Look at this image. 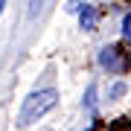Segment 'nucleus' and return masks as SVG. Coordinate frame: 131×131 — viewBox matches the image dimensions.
Listing matches in <instances>:
<instances>
[{
    "mask_svg": "<svg viewBox=\"0 0 131 131\" xmlns=\"http://www.w3.org/2000/svg\"><path fill=\"white\" fill-rule=\"evenodd\" d=\"M56 105H58V93H56V88L32 90V93H29V96L24 99V105H20V114H18V125H20V128L32 125V122H38L41 117H47V114H50Z\"/></svg>",
    "mask_w": 131,
    "mask_h": 131,
    "instance_id": "1",
    "label": "nucleus"
},
{
    "mask_svg": "<svg viewBox=\"0 0 131 131\" xmlns=\"http://www.w3.org/2000/svg\"><path fill=\"white\" fill-rule=\"evenodd\" d=\"M99 64H102L105 70L119 73L122 70V52H119V47H102V52H99Z\"/></svg>",
    "mask_w": 131,
    "mask_h": 131,
    "instance_id": "2",
    "label": "nucleus"
},
{
    "mask_svg": "<svg viewBox=\"0 0 131 131\" xmlns=\"http://www.w3.org/2000/svg\"><path fill=\"white\" fill-rule=\"evenodd\" d=\"M79 20H82V29L93 32V29H96V24H99V12L93 9V6H88V3H84V9L79 12Z\"/></svg>",
    "mask_w": 131,
    "mask_h": 131,
    "instance_id": "3",
    "label": "nucleus"
},
{
    "mask_svg": "<svg viewBox=\"0 0 131 131\" xmlns=\"http://www.w3.org/2000/svg\"><path fill=\"white\" fill-rule=\"evenodd\" d=\"M122 38H125V41L131 44V12L125 15V18H122Z\"/></svg>",
    "mask_w": 131,
    "mask_h": 131,
    "instance_id": "4",
    "label": "nucleus"
},
{
    "mask_svg": "<svg viewBox=\"0 0 131 131\" xmlns=\"http://www.w3.org/2000/svg\"><path fill=\"white\" fill-rule=\"evenodd\" d=\"M111 131H131V119H128V117L117 119V122H114V125H111Z\"/></svg>",
    "mask_w": 131,
    "mask_h": 131,
    "instance_id": "5",
    "label": "nucleus"
},
{
    "mask_svg": "<svg viewBox=\"0 0 131 131\" xmlns=\"http://www.w3.org/2000/svg\"><path fill=\"white\" fill-rule=\"evenodd\" d=\"M84 9V0H67V12L76 15V12H82Z\"/></svg>",
    "mask_w": 131,
    "mask_h": 131,
    "instance_id": "6",
    "label": "nucleus"
},
{
    "mask_svg": "<svg viewBox=\"0 0 131 131\" xmlns=\"http://www.w3.org/2000/svg\"><path fill=\"white\" fill-rule=\"evenodd\" d=\"M122 90H125V84H117V88L111 90V96H122Z\"/></svg>",
    "mask_w": 131,
    "mask_h": 131,
    "instance_id": "7",
    "label": "nucleus"
},
{
    "mask_svg": "<svg viewBox=\"0 0 131 131\" xmlns=\"http://www.w3.org/2000/svg\"><path fill=\"white\" fill-rule=\"evenodd\" d=\"M3 9H6V0H0V15H3Z\"/></svg>",
    "mask_w": 131,
    "mask_h": 131,
    "instance_id": "8",
    "label": "nucleus"
}]
</instances>
